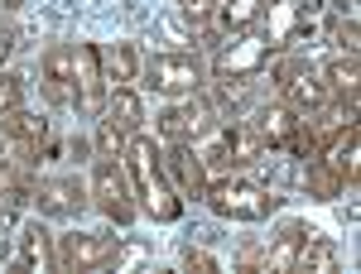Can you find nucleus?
<instances>
[{
    "mask_svg": "<svg viewBox=\"0 0 361 274\" xmlns=\"http://www.w3.org/2000/svg\"><path fill=\"white\" fill-rule=\"evenodd\" d=\"M328 34H333V44L342 49V54H357V49H361V44H357V39H361V34H357V20H342V15H337L333 25H328Z\"/></svg>",
    "mask_w": 361,
    "mask_h": 274,
    "instance_id": "nucleus-27",
    "label": "nucleus"
},
{
    "mask_svg": "<svg viewBox=\"0 0 361 274\" xmlns=\"http://www.w3.org/2000/svg\"><path fill=\"white\" fill-rule=\"evenodd\" d=\"M202 202H207L222 221H265V217H275V212H279V197H275V192L260 188L255 178H241V173L207 178Z\"/></svg>",
    "mask_w": 361,
    "mask_h": 274,
    "instance_id": "nucleus-2",
    "label": "nucleus"
},
{
    "mask_svg": "<svg viewBox=\"0 0 361 274\" xmlns=\"http://www.w3.org/2000/svg\"><path fill=\"white\" fill-rule=\"evenodd\" d=\"M0 5H5V10H15V5H25V0H0Z\"/></svg>",
    "mask_w": 361,
    "mask_h": 274,
    "instance_id": "nucleus-31",
    "label": "nucleus"
},
{
    "mask_svg": "<svg viewBox=\"0 0 361 274\" xmlns=\"http://www.w3.org/2000/svg\"><path fill=\"white\" fill-rule=\"evenodd\" d=\"M0 20H5V5H0Z\"/></svg>",
    "mask_w": 361,
    "mask_h": 274,
    "instance_id": "nucleus-32",
    "label": "nucleus"
},
{
    "mask_svg": "<svg viewBox=\"0 0 361 274\" xmlns=\"http://www.w3.org/2000/svg\"><path fill=\"white\" fill-rule=\"evenodd\" d=\"M304 188H308V197H318V202H333V197L347 192V183H342V173L318 154V159H308V168H304Z\"/></svg>",
    "mask_w": 361,
    "mask_h": 274,
    "instance_id": "nucleus-23",
    "label": "nucleus"
},
{
    "mask_svg": "<svg viewBox=\"0 0 361 274\" xmlns=\"http://www.w3.org/2000/svg\"><path fill=\"white\" fill-rule=\"evenodd\" d=\"M299 236H304V221H289L275 236V246L260 250V270L265 274H289L294 270V250H299Z\"/></svg>",
    "mask_w": 361,
    "mask_h": 274,
    "instance_id": "nucleus-22",
    "label": "nucleus"
},
{
    "mask_svg": "<svg viewBox=\"0 0 361 274\" xmlns=\"http://www.w3.org/2000/svg\"><path fill=\"white\" fill-rule=\"evenodd\" d=\"M20 101H25V82H20L15 73H5V68H0V116H5V111H15Z\"/></svg>",
    "mask_w": 361,
    "mask_h": 274,
    "instance_id": "nucleus-28",
    "label": "nucleus"
},
{
    "mask_svg": "<svg viewBox=\"0 0 361 274\" xmlns=\"http://www.w3.org/2000/svg\"><path fill=\"white\" fill-rule=\"evenodd\" d=\"M323 10V0H270L265 5V39L270 49H294V44H308V29H313V15Z\"/></svg>",
    "mask_w": 361,
    "mask_h": 274,
    "instance_id": "nucleus-10",
    "label": "nucleus"
},
{
    "mask_svg": "<svg viewBox=\"0 0 361 274\" xmlns=\"http://www.w3.org/2000/svg\"><path fill=\"white\" fill-rule=\"evenodd\" d=\"M39 87L49 96V106H68L73 101V49L68 44H54L44 63H39Z\"/></svg>",
    "mask_w": 361,
    "mask_h": 274,
    "instance_id": "nucleus-15",
    "label": "nucleus"
},
{
    "mask_svg": "<svg viewBox=\"0 0 361 274\" xmlns=\"http://www.w3.org/2000/svg\"><path fill=\"white\" fill-rule=\"evenodd\" d=\"M106 63H102V49L97 44H78L73 49V106L78 116H102L106 106Z\"/></svg>",
    "mask_w": 361,
    "mask_h": 274,
    "instance_id": "nucleus-8",
    "label": "nucleus"
},
{
    "mask_svg": "<svg viewBox=\"0 0 361 274\" xmlns=\"http://www.w3.org/2000/svg\"><path fill=\"white\" fill-rule=\"evenodd\" d=\"M212 125H217V106H212V96H207L202 87L159 116V135H164L169 144H193V139H202Z\"/></svg>",
    "mask_w": 361,
    "mask_h": 274,
    "instance_id": "nucleus-11",
    "label": "nucleus"
},
{
    "mask_svg": "<svg viewBox=\"0 0 361 274\" xmlns=\"http://www.w3.org/2000/svg\"><path fill=\"white\" fill-rule=\"evenodd\" d=\"M92 207L116 226L135 221V192L130 178L121 173V159H92Z\"/></svg>",
    "mask_w": 361,
    "mask_h": 274,
    "instance_id": "nucleus-5",
    "label": "nucleus"
},
{
    "mask_svg": "<svg viewBox=\"0 0 361 274\" xmlns=\"http://www.w3.org/2000/svg\"><path fill=\"white\" fill-rule=\"evenodd\" d=\"M102 63H106V82H135L140 73V54L135 44H111V49H102Z\"/></svg>",
    "mask_w": 361,
    "mask_h": 274,
    "instance_id": "nucleus-25",
    "label": "nucleus"
},
{
    "mask_svg": "<svg viewBox=\"0 0 361 274\" xmlns=\"http://www.w3.org/2000/svg\"><path fill=\"white\" fill-rule=\"evenodd\" d=\"M29 197H34L39 217L68 221V217H82V212H87V202H92V188H87L78 173H54V178H39Z\"/></svg>",
    "mask_w": 361,
    "mask_h": 274,
    "instance_id": "nucleus-12",
    "label": "nucleus"
},
{
    "mask_svg": "<svg viewBox=\"0 0 361 274\" xmlns=\"http://www.w3.org/2000/svg\"><path fill=\"white\" fill-rule=\"evenodd\" d=\"M0 135L10 139V144H15V149H20L25 159H34V164L54 154V139H49V120H44V116H34V111H20V106L5 111V116H0Z\"/></svg>",
    "mask_w": 361,
    "mask_h": 274,
    "instance_id": "nucleus-13",
    "label": "nucleus"
},
{
    "mask_svg": "<svg viewBox=\"0 0 361 274\" xmlns=\"http://www.w3.org/2000/svg\"><path fill=\"white\" fill-rule=\"evenodd\" d=\"M54 246H58V270L73 274L121 260V236H111V231H68V236H54Z\"/></svg>",
    "mask_w": 361,
    "mask_h": 274,
    "instance_id": "nucleus-6",
    "label": "nucleus"
},
{
    "mask_svg": "<svg viewBox=\"0 0 361 274\" xmlns=\"http://www.w3.org/2000/svg\"><path fill=\"white\" fill-rule=\"evenodd\" d=\"M275 54L270 49V39L265 34H236L231 44L217 49V63H212V73H217V82L231 92V87H241L246 77H255L260 68H265V58Z\"/></svg>",
    "mask_w": 361,
    "mask_h": 274,
    "instance_id": "nucleus-7",
    "label": "nucleus"
},
{
    "mask_svg": "<svg viewBox=\"0 0 361 274\" xmlns=\"http://www.w3.org/2000/svg\"><path fill=\"white\" fill-rule=\"evenodd\" d=\"M126 178H130V192L140 197V207H145V217L154 221H178L183 217V197L173 192V183H169L164 173V149L154 144L149 135H130L126 139Z\"/></svg>",
    "mask_w": 361,
    "mask_h": 274,
    "instance_id": "nucleus-1",
    "label": "nucleus"
},
{
    "mask_svg": "<svg viewBox=\"0 0 361 274\" xmlns=\"http://www.w3.org/2000/svg\"><path fill=\"white\" fill-rule=\"evenodd\" d=\"M333 270H337V246L323 236V231L304 226L299 250H294V274H333Z\"/></svg>",
    "mask_w": 361,
    "mask_h": 274,
    "instance_id": "nucleus-17",
    "label": "nucleus"
},
{
    "mask_svg": "<svg viewBox=\"0 0 361 274\" xmlns=\"http://www.w3.org/2000/svg\"><path fill=\"white\" fill-rule=\"evenodd\" d=\"M270 154V144H265V135L255 130V120H231L222 135H217V144L202 154V164H212V168H246V164H260Z\"/></svg>",
    "mask_w": 361,
    "mask_h": 274,
    "instance_id": "nucleus-9",
    "label": "nucleus"
},
{
    "mask_svg": "<svg viewBox=\"0 0 361 274\" xmlns=\"http://www.w3.org/2000/svg\"><path fill=\"white\" fill-rule=\"evenodd\" d=\"M102 116H106V120H111L116 130H121V135L130 139V135L140 130V125H145V106H140L135 87H130V82L111 87V92H106V106H102Z\"/></svg>",
    "mask_w": 361,
    "mask_h": 274,
    "instance_id": "nucleus-18",
    "label": "nucleus"
},
{
    "mask_svg": "<svg viewBox=\"0 0 361 274\" xmlns=\"http://www.w3.org/2000/svg\"><path fill=\"white\" fill-rule=\"evenodd\" d=\"M29 192H34V159L25 154L0 159V207H20Z\"/></svg>",
    "mask_w": 361,
    "mask_h": 274,
    "instance_id": "nucleus-21",
    "label": "nucleus"
},
{
    "mask_svg": "<svg viewBox=\"0 0 361 274\" xmlns=\"http://www.w3.org/2000/svg\"><path fill=\"white\" fill-rule=\"evenodd\" d=\"M15 265H20V270H34V274L58 270V246H54V236H49L44 221H29L25 231H20V255H15Z\"/></svg>",
    "mask_w": 361,
    "mask_h": 274,
    "instance_id": "nucleus-16",
    "label": "nucleus"
},
{
    "mask_svg": "<svg viewBox=\"0 0 361 274\" xmlns=\"http://www.w3.org/2000/svg\"><path fill=\"white\" fill-rule=\"evenodd\" d=\"M299 120H304L299 111H289L284 101H275V106H265L260 116H255V130L265 135V144H270V149H289V144H294V135H299Z\"/></svg>",
    "mask_w": 361,
    "mask_h": 274,
    "instance_id": "nucleus-20",
    "label": "nucleus"
},
{
    "mask_svg": "<svg viewBox=\"0 0 361 274\" xmlns=\"http://www.w3.org/2000/svg\"><path fill=\"white\" fill-rule=\"evenodd\" d=\"M126 154V135L116 130L111 120L97 125V139H92V159H121Z\"/></svg>",
    "mask_w": 361,
    "mask_h": 274,
    "instance_id": "nucleus-26",
    "label": "nucleus"
},
{
    "mask_svg": "<svg viewBox=\"0 0 361 274\" xmlns=\"http://www.w3.org/2000/svg\"><path fill=\"white\" fill-rule=\"evenodd\" d=\"M178 15H183V25L202 39V49H212V54L222 49V29H217L222 5H217V0H178Z\"/></svg>",
    "mask_w": 361,
    "mask_h": 274,
    "instance_id": "nucleus-19",
    "label": "nucleus"
},
{
    "mask_svg": "<svg viewBox=\"0 0 361 274\" xmlns=\"http://www.w3.org/2000/svg\"><path fill=\"white\" fill-rule=\"evenodd\" d=\"M275 82L284 92V106L299 111V116H318V111L333 101V87L323 82V73L308 68V58H284L275 68Z\"/></svg>",
    "mask_w": 361,
    "mask_h": 274,
    "instance_id": "nucleus-4",
    "label": "nucleus"
},
{
    "mask_svg": "<svg viewBox=\"0 0 361 274\" xmlns=\"http://www.w3.org/2000/svg\"><path fill=\"white\" fill-rule=\"evenodd\" d=\"M183 270H202V274H217V260L207 255L202 246H188L183 250Z\"/></svg>",
    "mask_w": 361,
    "mask_h": 274,
    "instance_id": "nucleus-29",
    "label": "nucleus"
},
{
    "mask_svg": "<svg viewBox=\"0 0 361 274\" xmlns=\"http://www.w3.org/2000/svg\"><path fill=\"white\" fill-rule=\"evenodd\" d=\"M145 87H154L159 96H193L202 87V58L183 54V49H164V54H149L140 63Z\"/></svg>",
    "mask_w": 361,
    "mask_h": 274,
    "instance_id": "nucleus-3",
    "label": "nucleus"
},
{
    "mask_svg": "<svg viewBox=\"0 0 361 274\" xmlns=\"http://www.w3.org/2000/svg\"><path fill=\"white\" fill-rule=\"evenodd\" d=\"M10 49H15V44H10V34H0V68H5V58H10Z\"/></svg>",
    "mask_w": 361,
    "mask_h": 274,
    "instance_id": "nucleus-30",
    "label": "nucleus"
},
{
    "mask_svg": "<svg viewBox=\"0 0 361 274\" xmlns=\"http://www.w3.org/2000/svg\"><path fill=\"white\" fill-rule=\"evenodd\" d=\"M265 5H270V0H226L222 15H217V29H222V34H246V29L265 15Z\"/></svg>",
    "mask_w": 361,
    "mask_h": 274,
    "instance_id": "nucleus-24",
    "label": "nucleus"
},
{
    "mask_svg": "<svg viewBox=\"0 0 361 274\" xmlns=\"http://www.w3.org/2000/svg\"><path fill=\"white\" fill-rule=\"evenodd\" d=\"M164 173H169V183H173L178 197H202L207 192V164H202V154H197L193 144H169Z\"/></svg>",
    "mask_w": 361,
    "mask_h": 274,
    "instance_id": "nucleus-14",
    "label": "nucleus"
}]
</instances>
